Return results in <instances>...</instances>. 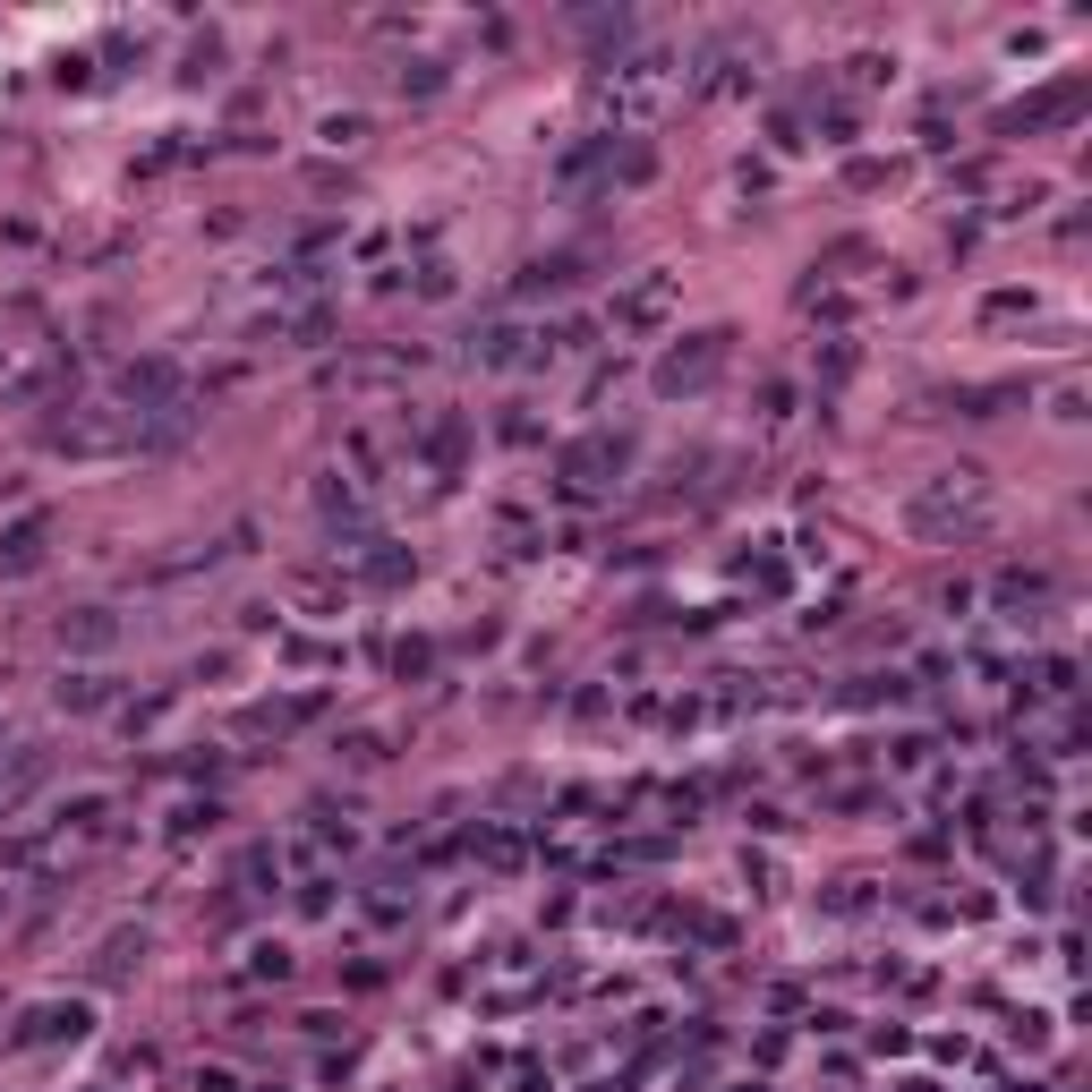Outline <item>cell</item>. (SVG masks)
Masks as SVG:
<instances>
[{
  "label": "cell",
  "instance_id": "3957f363",
  "mask_svg": "<svg viewBox=\"0 0 1092 1092\" xmlns=\"http://www.w3.org/2000/svg\"><path fill=\"white\" fill-rule=\"evenodd\" d=\"M666 307H675V274H649V282H631L615 299V325L623 334H649V325H666Z\"/></svg>",
  "mask_w": 1092,
  "mask_h": 1092
},
{
  "label": "cell",
  "instance_id": "5b68a950",
  "mask_svg": "<svg viewBox=\"0 0 1092 1092\" xmlns=\"http://www.w3.org/2000/svg\"><path fill=\"white\" fill-rule=\"evenodd\" d=\"M60 709H103V675H69L60 683Z\"/></svg>",
  "mask_w": 1092,
  "mask_h": 1092
},
{
  "label": "cell",
  "instance_id": "6da1fadb",
  "mask_svg": "<svg viewBox=\"0 0 1092 1092\" xmlns=\"http://www.w3.org/2000/svg\"><path fill=\"white\" fill-rule=\"evenodd\" d=\"M982 512V478L973 470H939V487H922L914 504H905V521L914 530H939V521H973Z\"/></svg>",
  "mask_w": 1092,
  "mask_h": 1092
},
{
  "label": "cell",
  "instance_id": "8992f818",
  "mask_svg": "<svg viewBox=\"0 0 1092 1092\" xmlns=\"http://www.w3.org/2000/svg\"><path fill=\"white\" fill-rule=\"evenodd\" d=\"M69 640H86V649H103V640H111V615H78V623H69Z\"/></svg>",
  "mask_w": 1092,
  "mask_h": 1092
},
{
  "label": "cell",
  "instance_id": "277c9868",
  "mask_svg": "<svg viewBox=\"0 0 1092 1092\" xmlns=\"http://www.w3.org/2000/svg\"><path fill=\"white\" fill-rule=\"evenodd\" d=\"M60 1033H86V1007H35V1024H26V1042H60Z\"/></svg>",
  "mask_w": 1092,
  "mask_h": 1092
},
{
  "label": "cell",
  "instance_id": "7a4b0ae2",
  "mask_svg": "<svg viewBox=\"0 0 1092 1092\" xmlns=\"http://www.w3.org/2000/svg\"><path fill=\"white\" fill-rule=\"evenodd\" d=\"M726 367V334H691V350H666V367H658V393H700Z\"/></svg>",
  "mask_w": 1092,
  "mask_h": 1092
}]
</instances>
